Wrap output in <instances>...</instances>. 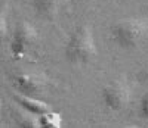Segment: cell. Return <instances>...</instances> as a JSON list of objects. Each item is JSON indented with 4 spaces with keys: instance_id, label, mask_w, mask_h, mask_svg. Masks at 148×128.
I'll use <instances>...</instances> for the list:
<instances>
[{
    "instance_id": "obj_8",
    "label": "cell",
    "mask_w": 148,
    "mask_h": 128,
    "mask_svg": "<svg viewBox=\"0 0 148 128\" xmlns=\"http://www.w3.org/2000/svg\"><path fill=\"white\" fill-rule=\"evenodd\" d=\"M31 3L34 10L45 18L55 16L61 7V0H31Z\"/></svg>"
},
{
    "instance_id": "obj_9",
    "label": "cell",
    "mask_w": 148,
    "mask_h": 128,
    "mask_svg": "<svg viewBox=\"0 0 148 128\" xmlns=\"http://www.w3.org/2000/svg\"><path fill=\"white\" fill-rule=\"evenodd\" d=\"M40 127L42 128H61L62 127V116L58 112H52L49 109L40 115Z\"/></svg>"
},
{
    "instance_id": "obj_10",
    "label": "cell",
    "mask_w": 148,
    "mask_h": 128,
    "mask_svg": "<svg viewBox=\"0 0 148 128\" xmlns=\"http://www.w3.org/2000/svg\"><path fill=\"white\" fill-rule=\"evenodd\" d=\"M8 12L5 7L0 9V41L8 37Z\"/></svg>"
},
{
    "instance_id": "obj_2",
    "label": "cell",
    "mask_w": 148,
    "mask_h": 128,
    "mask_svg": "<svg viewBox=\"0 0 148 128\" xmlns=\"http://www.w3.org/2000/svg\"><path fill=\"white\" fill-rule=\"evenodd\" d=\"M113 40L123 49H135L148 38V19L129 16L117 21L111 28Z\"/></svg>"
},
{
    "instance_id": "obj_12",
    "label": "cell",
    "mask_w": 148,
    "mask_h": 128,
    "mask_svg": "<svg viewBox=\"0 0 148 128\" xmlns=\"http://www.w3.org/2000/svg\"><path fill=\"white\" fill-rule=\"evenodd\" d=\"M0 110H2V97H0Z\"/></svg>"
},
{
    "instance_id": "obj_3",
    "label": "cell",
    "mask_w": 148,
    "mask_h": 128,
    "mask_svg": "<svg viewBox=\"0 0 148 128\" xmlns=\"http://www.w3.org/2000/svg\"><path fill=\"white\" fill-rule=\"evenodd\" d=\"M104 105L111 110H123L132 100V85L127 78L120 77L110 81L102 90Z\"/></svg>"
},
{
    "instance_id": "obj_6",
    "label": "cell",
    "mask_w": 148,
    "mask_h": 128,
    "mask_svg": "<svg viewBox=\"0 0 148 128\" xmlns=\"http://www.w3.org/2000/svg\"><path fill=\"white\" fill-rule=\"evenodd\" d=\"M16 102L19 103V106H22L24 109H27L30 112H34L37 115H42L43 112L51 109V106H49L46 102H43L40 99H36L33 96H25V94L16 96Z\"/></svg>"
},
{
    "instance_id": "obj_4",
    "label": "cell",
    "mask_w": 148,
    "mask_h": 128,
    "mask_svg": "<svg viewBox=\"0 0 148 128\" xmlns=\"http://www.w3.org/2000/svg\"><path fill=\"white\" fill-rule=\"evenodd\" d=\"M39 40V33L30 22H21L10 41V52L15 58H22Z\"/></svg>"
},
{
    "instance_id": "obj_11",
    "label": "cell",
    "mask_w": 148,
    "mask_h": 128,
    "mask_svg": "<svg viewBox=\"0 0 148 128\" xmlns=\"http://www.w3.org/2000/svg\"><path fill=\"white\" fill-rule=\"evenodd\" d=\"M141 115L148 119V91L142 96V100H141Z\"/></svg>"
},
{
    "instance_id": "obj_5",
    "label": "cell",
    "mask_w": 148,
    "mask_h": 128,
    "mask_svg": "<svg viewBox=\"0 0 148 128\" xmlns=\"http://www.w3.org/2000/svg\"><path fill=\"white\" fill-rule=\"evenodd\" d=\"M16 88L25 96H37L45 91L47 85V78L42 72H27L19 74L15 78Z\"/></svg>"
},
{
    "instance_id": "obj_7",
    "label": "cell",
    "mask_w": 148,
    "mask_h": 128,
    "mask_svg": "<svg viewBox=\"0 0 148 128\" xmlns=\"http://www.w3.org/2000/svg\"><path fill=\"white\" fill-rule=\"evenodd\" d=\"M15 121L24 128H40V115L24 109L22 106L15 110Z\"/></svg>"
},
{
    "instance_id": "obj_1",
    "label": "cell",
    "mask_w": 148,
    "mask_h": 128,
    "mask_svg": "<svg viewBox=\"0 0 148 128\" xmlns=\"http://www.w3.org/2000/svg\"><path fill=\"white\" fill-rule=\"evenodd\" d=\"M98 55L96 41L93 31L89 25H80L73 31L70 40L65 46V58L71 63H83L92 62Z\"/></svg>"
}]
</instances>
